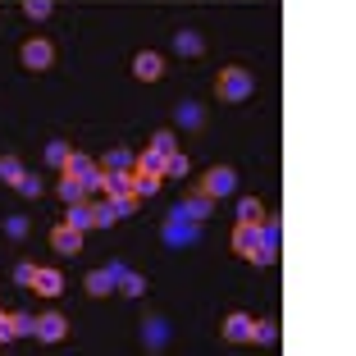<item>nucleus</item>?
I'll use <instances>...</instances> for the list:
<instances>
[{"instance_id": "20e7f679", "label": "nucleus", "mask_w": 356, "mask_h": 356, "mask_svg": "<svg viewBox=\"0 0 356 356\" xmlns=\"http://www.w3.org/2000/svg\"><path fill=\"white\" fill-rule=\"evenodd\" d=\"M19 60H23V69H32V74H42V69H51V60H55V46L46 42V37H32V42H23Z\"/></svg>"}, {"instance_id": "7c9ffc66", "label": "nucleus", "mask_w": 356, "mask_h": 356, "mask_svg": "<svg viewBox=\"0 0 356 356\" xmlns=\"http://www.w3.org/2000/svg\"><path fill=\"white\" fill-rule=\"evenodd\" d=\"M69 156H74V151H69V142H51V147H46V160H51L55 169H60V165H64Z\"/></svg>"}, {"instance_id": "72a5a7b5", "label": "nucleus", "mask_w": 356, "mask_h": 356, "mask_svg": "<svg viewBox=\"0 0 356 356\" xmlns=\"http://www.w3.org/2000/svg\"><path fill=\"white\" fill-rule=\"evenodd\" d=\"M10 338H14V334H10V315L0 311V343H10Z\"/></svg>"}, {"instance_id": "cd10ccee", "label": "nucleus", "mask_w": 356, "mask_h": 356, "mask_svg": "<svg viewBox=\"0 0 356 356\" xmlns=\"http://www.w3.org/2000/svg\"><path fill=\"white\" fill-rule=\"evenodd\" d=\"M183 174H188V156H183V151L165 156V178H183Z\"/></svg>"}, {"instance_id": "9b49d317", "label": "nucleus", "mask_w": 356, "mask_h": 356, "mask_svg": "<svg viewBox=\"0 0 356 356\" xmlns=\"http://www.w3.org/2000/svg\"><path fill=\"white\" fill-rule=\"evenodd\" d=\"M178 206H183V215H192V220H210V215H215V197H210V192H188V197H183V201H178Z\"/></svg>"}, {"instance_id": "4be33fe9", "label": "nucleus", "mask_w": 356, "mask_h": 356, "mask_svg": "<svg viewBox=\"0 0 356 356\" xmlns=\"http://www.w3.org/2000/svg\"><path fill=\"white\" fill-rule=\"evenodd\" d=\"M64 224H74V229H92V210H87V201H74V206H69V220Z\"/></svg>"}, {"instance_id": "393cba45", "label": "nucleus", "mask_w": 356, "mask_h": 356, "mask_svg": "<svg viewBox=\"0 0 356 356\" xmlns=\"http://www.w3.org/2000/svg\"><path fill=\"white\" fill-rule=\"evenodd\" d=\"M252 343H279V325H274V320H256L252 325Z\"/></svg>"}, {"instance_id": "a211bd4d", "label": "nucleus", "mask_w": 356, "mask_h": 356, "mask_svg": "<svg viewBox=\"0 0 356 356\" xmlns=\"http://www.w3.org/2000/svg\"><path fill=\"white\" fill-rule=\"evenodd\" d=\"M151 156H160V160H165V156H174V151H178V137L174 133H169V128H160V133L156 137H151Z\"/></svg>"}, {"instance_id": "dca6fc26", "label": "nucleus", "mask_w": 356, "mask_h": 356, "mask_svg": "<svg viewBox=\"0 0 356 356\" xmlns=\"http://www.w3.org/2000/svg\"><path fill=\"white\" fill-rule=\"evenodd\" d=\"M10 334L14 338H37V315L32 311H14L10 315Z\"/></svg>"}, {"instance_id": "a878e982", "label": "nucleus", "mask_w": 356, "mask_h": 356, "mask_svg": "<svg viewBox=\"0 0 356 356\" xmlns=\"http://www.w3.org/2000/svg\"><path fill=\"white\" fill-rule=\"evenodd\" d=\"M133 151H124V147H115V151H110V156H105L101 160V169H133Z\"/></svg>"}, {"instance_id": "473e14b6", "label": "nucleus", "mask_w": 356, "mask_h": 356, "mask_svg": "<svg viewBox=\"0 0 356 356\" xmlns=\"http://www.w3.org/2000/svg\"><path fill=\"white\" fill-rule=\"evenodd\" d=\"M32 279H37V265H32V261L14 265V283H19V288H32Z\"/></svg>"}, {"instance_id": "6e6552de", "label": "nucleus", "mask_w": 356, "mask_h": 356, "mask_svg": "<svg viewBox=\"0 0 356 356\" xmlns=\"http://www.w3.org/2000/svg\"><path fill=\"white\" fill-rule=\"evenodd\" d=\"M110 274H115V293H124V297H142V293H147V279H142V274H133L128 265L110 261Z\"/></svg>"}, {"instance_id": "2f4dec72", "label": "nucleus", "mask_w": 356, "mask_h": 356, "mask_svg": "<svg viewBox=\"0 0 356 356\" xmlns=\"http://www.w3.org/2000/svg\"><path fill=\"white\" fill-rule=\"evenodd\" d=\"M5 233H10L14 242L28 238V215H10V220H5Z\"/></svg>"}, {"instance_id": "39448f33", "label": "nucleus", "mask_w": 356, "mask_h": 356, "mask_svg": "<svg viewBox=\"0 0 356 356\" xmlns=\"http://www.w3.org/2000/svg\"><path fill=\"white\" fill-rule=\"evenodd\" d=\"M233 188H238V174H233L229 165H215V169H206V178H201V192H210L215 201H220V197H229Z\"/></svg>"}, {"instance_id": "c756f323", "label": "nucleus", "mask_w": 356, "mask_h": 356, "mask_svg": "<svg viewBox=\"0 0 356 356\" xmlns=\"http://www.w3.org/2000/svg\"><path fill=\"white\" fill-rule=\"evenodd\" d=\"M14 188H19L23 197H42V178H37V174H28V169H23V178H19V183H14Z\"/></svg>"}, {"instance_id": "b1692460", "label": "nucleus", "mask_w": 356, "mask_h": 356, "mask_svg": "<svg viewBox=\"0 0 356 356\" xmlns=\"http://www.w3.org/2000/svg\"><path fill=\"white\" fill-rule=\"evenodd\" d=\"M60 201H69V206H74V201H87V188L78 183V178L64 174V183H60Z\"/></svg>"}, {"instance_id": "f03ea898", "label": "nucleus", "mask_w": 356, "mask_h": 356, "mask_svg": "<svg viewBox=\"0 0 356 356\" xmlns=\"http://www.w3.org/2000/svg\"><path fill=\"white\" fill-rule=\"evenodd\" d=\"M160 238H165L169 247H192V242L201 238V224L192 220V215H183V206H174L169 220H165V229H160Z\"/></svg>"}, {"instance_id": "bb28decb", "label": "nucleus", "mask_w": 356, "mask_h": 356, "mask_svg": "<svg viewBox=\"0 0 356 356\" xmlns=\"http://www.w3.org/2000/svg\"><path fill=\"white\" fill-rule=\"evenodd\" d=\"M178 124H183V128H201V105L183 101V105H178Z\"/></svg>"}, {"instance_id": "f8f14e48", "label": "nucleus", "mask_w": 356, "mask_h": 356, "mask_svg": "<svg viewBox=\"0 0 356 356\" xmlns=\"http://www.w3.org/2000/svg\"><path fill=\"white\" fill-rule=\"evenodd\" d=\"M252 315L247 311H233L229 320H224V338H229V343H252Z\"/></svg>"}, {"instance_id": "0eeeda50", "label": "nucleus", "mask_w": 356, "mask_h": 356, "mask_svg": "<svg viewBox=\"0 0 356 356\" xmlns=\"http://www.w3.org/2000/svg\"><path fill=\"white\" fill-rule=\"evenodd\" d=\"M51 247H55V256H78L83 252V229H74V224L51 229Z\"/></svg>"}, {"instance_id": "ddd939ff", "label": "nucleus", "mask_w": 356, "mask_h": 356, "mask_svg": "<svg viewBox=\"0 0 356 356\" xmlns=\"http://www.w3.org/2000/svg\"><path fill=\"white\" fill-rule=\"evenodd\" d=\"M142 338H147V347H151V352H160V347L169 343V325L160 320V315H151L147 325H142Z\"/></svg>"}, {"instance_id": "423d86ee", "label": "nucleus", "mask_w": 356, "mask_h": 356, "mask_svg": "<svg viewBox=\"0 0 356 356\" xmlns=\"http://www.w3.org/2000/svg\"><path fill=\"white\" fill-rule=\"evenodd\" d=\"M60 169H64L69 178H78V183H83L87 192H96V174H101V165H96V160H87V156H78V151H74V156L64 160Z\"/></svg>"}, {"instance_id": "7ed1b4c3", "label": "nucleus", "mask_w": 356, "mask_h": 356, "mask_svg": "<svg viewBox=\"0 0 356 356\" xmlns=\"http://www.w3.org/2000/svg\"><path fill=\"white\" fill-rule=\"evenodd\" d=\"M215 92H220L224 101H247V96L256 92V78L247 74V69H238V64H233V69H224V74L215 78Z\"/></svg>"}, {"instance_id": "412c9836", "label": "nucleus", "mask_w": 356, "mask_h": 356, "mask_svg": "<svg viewBox=\"0 0 356 356\" xmlns=\"http://www.w3.org/2000/svg\"><path fill=\"white\" fill-rule=\"evenodd\" d=\"M87 210H92V229H110V224H115L110 201H87Z\"/></svg>"}, {"instance_id": "f257e3e1", "label": "nucleus", "mask_w": 356, "mask_h": 356, "mask_svg": "<svg viewBox=\"0 0 356 356\" xmlns=\"http://www.w3.org/2000/svg\"><path fill=\"white\" fill-rule=\"evenodd\" d=\"M233 252L252 265H274L279 256V224L261 220V224H238L233 229Z\"/></svg>"}, {"instance_id": "aec40b11", "label": "nucleus", "mask_w": 356, "mask_h": 356, "mask_svg": "<svg viewBox=\"0 0 356 356\" xmlns=\"http://www.w3.org/2000/svg\"><path fill=\"white\" fill-rule=\"evenodd\" d=\"M105 201H110V210H115V220H124V215H133V210H137V201H142V197H137V192H119V197H105Z\"/></svg>"}, {"instance_id": "6ab92c4d", "label": "nucleus", "mask_w": 356, "mask_h": 356, "mask_svg": "<svg viewBox=\"0 0 356 356\" xmlns=\"http://www.w3.org/2000/svg\"><path fill=\"white\" fill-rule=\"evenodd\" d=\"M265 220V206L256 197H242L238 201V224H261Z\"/></svg>"}, {"instance_id": "2eb2a0df", "label": "nucleus", "mask_w": 356, "mask_h": 356, "mask_svg": "<svg viewBox=\"0 0 356 356\" xmlns=\"http://www.w3.org/2000/svg\"><path fill=\"white\" fill-rule=\"evenodd\" d=\"M87 293H92V297H110V293H115V274H110V265L87 274Z\"/></svg>"}, {"instance_id": "9d476101", "label": "nucleus", "mask_w": 356, "mask_h": 356, "mask_svg": "<svg viewBox=\"0 0 356 356\" xmlns=\"http://www.w3.org/2000/svg\"><path fill=\"white\" fill-rule=\"evenodd\" d=\"M64 334H69V320L64 315H55V311L37 315V338L42 343H64Z\"/></svg>"}, {"instance_id": "5701e85b", "label": "nucleus", "mask_w": 356, "mask_h": 356, "mask_svg": "<svg viewBox=\"0 0 356 356\" xmlns=\"http://www.w3.org/2000/svg\"><path fill=\"white\" fill-rule=\"evenodd\" d=\"M23 178V160L19 156H0V183H19Z\"/></svg>"}, {"instance_id": "c85d7f7f", "label": "nucleus", "mask_w": 356, "mask_h": 356, "mask_svg": "<svg viewBox=\"0 0 356 356\" xmlns=\"http://www.w3.org/2000/svg\"><path fill=\"white\" fill-rule=\"evenodd\" d=\"M51 0H23V14H28V19H51Z\"/></svg>"}, {"instance_id": "4468645a", "label": "nucleus", "mask_w": 356, "mask_h": 356, "mask_svg": "<svg viewBox=\"0 0 356 356\" xmlns=\"http://www.w3.org/2000/svg\"><path fill=\"white\" fill-rule=\"evenodd\" d=\"M32 288H37L42 297H60V293H64V279H60V270H37Z\"/></svg>"}, {"instance_id": "f3484780", "label": "nucleus", "mask_w": 356, "mask_h": 356, "mask_svg": "<svg viewBox=\"0 0 356 356\" xmlns=\"http://www.w3.org/2000/svg\"><path fill=\"white\" fill-rule=\"evenodd\" d=\"M174 51L183 55V60H197V55L206 51V42H201L197 32H178V37H174Z\"/></svg>"}, {"instance_id": "1a4fd4ad", "label": "nucleus", "mask_w": 356, "mask_h": 356, "mask_svg": "<svg viewBox=\"0 0 356 356\" xmlns=\"http://www.w3.org/2000/svg\"><path fill=\"white\" fill-rule=\"evenodd\" d=\"M133 78H142V83H156V78H165V60H160L156 51H137V55H133Z\"/></svg>"}]
</instances>
